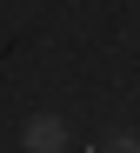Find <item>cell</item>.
<instances>
[{
  "mask_svg": "<svg viewBox=\"0 0 140 153\" xmlns=\"http://www.w3.org/2000/svg\"><path fill=\"white\" fill-rule=\"evenodd\" d=\"M67 140H73L67 120H53V113H34V120L20 126V146L27 153H67Z\"/></svg>",
  "mask_w": 140,
  "mask_h": 153,
  "instance_id": "1",
  "label": "cell"
},
{
  "mask_svg": "<svg viewBox=\"0 0 140 153\" xmlns=\"http://www.w3.org/2000/svg\"><path fill=\"white\" fill-rule=\"evenodd\" d=\"M100 153H140V140H133V133H107V140H100Z\"/></svg>",
  "mask_w": 140,
  "mask_h": 153,
  "instance_id": "2",
  "label": "cell"
}]
</instances>
